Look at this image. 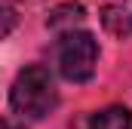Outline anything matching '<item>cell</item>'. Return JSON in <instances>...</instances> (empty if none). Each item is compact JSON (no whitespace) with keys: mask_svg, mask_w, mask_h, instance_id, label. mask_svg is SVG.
Listing matches in <instances>:
<instances>
[{"mask_svg":"<svg viewBox=\"0 0 132 129\" xmlns=\"http://www.w3.org/2000/svg\"><path fill=\"white\" fill-rule=\"evenodd\" d=\"M9 108L22 120H43L59 108V89L43 64H28L9 86Z\"/></svg>","mask_w":132,"mask_h":129,"instance_id":"cell-1","label":"cell"},{"mask_svg":"<svg viewBox=\"0 0 132 129\" xmlns=\"http://www.w3.org/2000/svg\"><path fill=\"white\" fill-rule=\"evenodd\" d=\"M98 62V40L83 28L65 31L59 40V71L71 83H86L95 74Z\"/></svg>","mask_w":132,"mask_h":129,"instance_id":"cell-2","label":"cell"},{"mask_svg":"<svg viewBox=\"0 0 132 129\" xmlns=\"http://www.w3.org/2000/svg\"><path fill=\"white\" fill-rule=\"evenodd\" d=\"M86 129H132V111L123 104H111L89 117Z\"/></svg>","mask_w":132,"mask_h":129,"instance_id":"cell-3","label":"cell"},{"mask_svg":"<svg viewBox=\"0 0 132 129\" xmlns=\"http://www.w3.org/2000/svg\"><path fill=\"white\" fill-rule=\"evenodd\" d=\"M46 25H49L52 31H59V34L80 28V25H83V6H80V3H68V6L52 9V15L46 19Z\"/></svg>","mask_w":132,"mask_h":129,"instance_id":"cell-4","label":"cell"},{"mask_svg":"<svg viewBox=\"0 0 132 129\" xmlns=\"http://www.w3.org/2000/svg\"><path fill=\"white\" fill-rule=\"evenodd\" d=\"M101 25L114 37L126 40V37H132V12L123 6H108V9H101Z\"/></svg>","mask_w":132,"mask_h":129,"instance_id":"cell-5","label":"cell"},{"mask_svg":"<svg viewBox=\"0 0 132 129\" xmlns=\"http://www.w3.org/2000/svg\"><path fill=\"white\" fill-rule=\"evenodd\" d=\"M3 19H6V25H3V37H9L12 25H15V12H12V6H9V3L3 6Z\"/></svg>","mask_w":132,"mask_h":129,"instance_id":"cell-6","label":"cell"}]
</instances>
